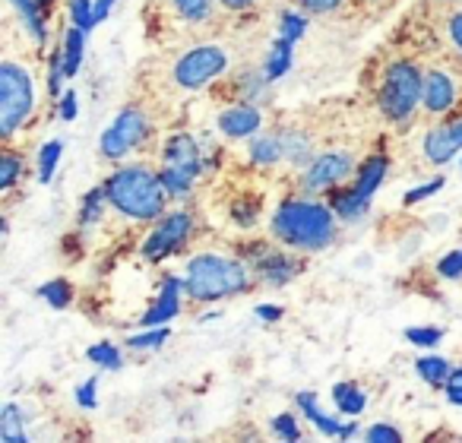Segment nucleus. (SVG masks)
Listing matches in <instances>:
<instances>
[{"label": "nucleus", "instance_id": "nucleus-29", "mask_svg": "<svg viewBox=\"0 0 462 443\" xmlns=\"http://www.w3.org/2000/svg\"><path fill=\"white\" fill-rule=\"evenodd\" d=\"M86 358H89L96 367H102V371H121V365H124L121 348L111 346V342H98V346H92L89 352H86Z\"/></svg>", "mask_w": 462, "mask_h": 443}, {"label": "nucleus", "instance_id": "nucleus-34", "mask_svg": "<svg viewBox=\"0 0 462 443\" xmlns=\"http://www.w3.org/2000/svg\"><path fill=\"white\" fill-rule=\"evenodd\" d=\"M304 32H308V16L304 14H298V10H285V14L279 16V35L298 42Z\"/></svg>", "mask_w": 462, "mask_h": 443}, {"label": "nucleus", "instance_id": "nucleus-31", "mask_svg": "<svg viewBox=\"0 0 462 443\" xmlns=\"http://www.w3.org/2000/svg\"><path fill=\"white\" fill-rule=\"evenodd\" d=\"M64 79H70V77H67L64 48H58V51L51 54V60H48V96L51 98L64 96Z\"/></svg>", "mask_w": 462, "mask_h": 443}, {"label": "nucleus", "instance_id": "nucleus-10", "mask_svg": "<svg viewBox=\"0 0 462 443\" xmlns=\"http://www.w3.org/2000/svg\"><path fill=\"white\" fill-rule=\"evenodd\" d=\"M355 171V159L348 152H327L304 168V190H333Z\"/></svg>", "mask_w": 462, "mask_h": 443}, {"label": "nucleus", "instance_id": "nucleus-8", "mask_svg": "<svg viewBox=\"0 0 462 443\" xmlns=\"http://www.w3.org/2000/svg\"><path fill=\"white\" fill-rule=\"evenodd\" d=\"M225 67H228V54L216 45H203L187 51L184 58L174 64V83L180 89H203L216 77H222Z\"/></svg>", "mask_w": 462, "mask_h": 443}, {"label": "nucleus", "instance_id": "nucleus-11", "mask_svg": "<svg viewBox=\"0 0 462 443\" xmlns=\"http://www.w3.org/2000/svg\"><path fill=\"white\" fill-rule=\"evenodd\" d=\"M184 295H187V282L178 276H165L162 279V289H159V298L155 304L140 317L143 327H165L168 320L180 314V304H184Z\"/></svg>", "mask_w": 462, "mask_h": 443}, {"label": "nucleus", "instance_id": "nucleus-35", "mask_svg": "<svg viewBox=\"0 0 462 443\" xmlns=\"http://www.w3.org/2000/svg\"><path fill=\"white\" fill-rule=\"evenodd\" d=\"M168 336H171V333H168V327H149L143 336H130L127 348H134V352H149V348H159Z\"/></svg>", "mask_w": 462, "mask_h": 443}, {"label": "nucleus", "instance_id": "nucleus-20", "mask_svg": "<svg viewBox=\"0 0 462 443\" xmlns=\"http://www.w3.org/2000/svg\"><path fill=\"white\" fill-rule=\"evenodd\" d=\"M333 402H336V409H339L342 415L358 418L361 411H365V405H367V396H365V390H361L358 383H352V380H342V383L333 386Z\"/></svg>", "mask_w": 462, "mask_h": 443}, {"label": "nucleus", "instance_id": "nucleus-38", "mask_svg": "<svg viewBox=\"0 0 462 443\" xmlns=\"http://www.w3.org/2000/svg\"><path fill=\"white\" fill-rule=\"evenodd\" d=\"M405 339H409L411 346H418V348H434L437 342L443 339V329H437V327H411V329H405Z\"/></svg>", "mask_w": 462, "mask_h": 443}, {"label": "nucleus", "instance_id": "nucleus-22", "mask_svg": "<svg viewBox=\"0 0 462 443\" xmlns=\"http://www.w3.org/2000/svg\"><path fill=\"white\" fill-rule=\"evenodd\" d=\"M415 371L424 383H430L437 390V386H447L449 374H453V365H449L447 358H440V355H424V358L415 361Z\"/></svg>", "mask_w": 462, "mask_h": 443}, {"label": "nucleus", "instance_id": "nucleus-24", "mask_svg": "<svg viewBox=\"0 0 462 443\" xmlns=\"http://www.w3.org/2000/svg\"><path fill=\"white\" fill-rule=\"evenodd\" d=\"M291 45H295V42L285 39V35H279V39H276L270 58H266V64H263V73H266V79H270V83H273V79H282L285 73H289V67H291Z\"/></svg>", "mask_w": 462, "mask_h": 443}, {"label": "nucleus", "instance_id": "nucleus-53", "mask_svg": "<svg viewBox=\"0 0 462 443\" xmlns=\"http://www.w3.org/2000/svg\"><path fill=\"white\" fill-rule=\"evenodd\" d=\"M222 4H225L228 10H247V7H254L257 0H222Z\"/></svg>", "mask_w": 462, "mask_h": 443}, {"label": "nucleus", "instance_id": "nucleus-41", "mask_svg": "<svg viewBox=\"0 0 462 443\" xmlns=\"http://www.w3.org/2000/svg\"><path fill=\"white\" fill-rule=\"evenodd\" d=\"M273 430H276V437H282V440H301V428H298L295 415H276L273 418Z\"/></svg>", "mask_w": 462, "mask_h": 443}, {"label": "nucleus", "instance_id": "nucleus-50", "mask_svg": "<svg viewBox=\"0 0 462 443\" xmlns=\"http://www.w3.org/2000/svg\"><path fill=\"white\" fill-rule=\"evenodd\" d=\"M257 317L266 323H276V320H282V308H279V304H257Z\"/></svg>", "mask_w": 462, "mask_h": 443}, {"label": "nucleus", "instance_id": "nucleus-28", "mask_svg": "<svg viewBox=\"0 0 462 443\" xmlns=\"http://www.w3.org/2000/svg\"><path fill=\"white\" fill-rule=\"evenodd\" d=\"M251 159L257 162V165H276L279 159H285L279 134L276 136H257V140L251 143Z\"/></svg>", "mask_w": 462, "mask_h": 443}, {"label": "nucleus", "instance_id": "nucleus-3", "mask_svg": "<svg viewBox=\"0 0 462 443\" xmlns=\"http://www.w3.org/2000/svg\"><path fill=\"white\" fill-rule=\"evenodd\" d=\"M187 298L193 301H222V298L245 295L251 289V263L222 254H199L187 263Z\"/></svg>", "mask_w": 462, "mask_h": 443}, {"label": "nucleus", "instance_id": "nucleus-12", "mask_svg": "<svg viewBox=\"0 0 462 443\" xmlns=\"http://www.w3.org/2000/svg\"><path fill=\"white\" fill-rule=\"evenodd\" d=\"M162 162L171 168H184L190 174H203L206 162H203V152H199V143L187 134H174L168 136V143L162 146Z\"/></svg>", "mask_w": 462, "mask_h": 443}, {"label": "nucleus", "instance_id": "nucleus-2", "mask_svg": "<svg viewBox=\"0 0 462 443\" xmlns=\"http://www.w3.org/2000/svg\"><path fill=\"white\" fill-rule=\"evenodd\" d=\"M108 199L121 216L134 222H159L168 209V190L162 174L146 165H124L105 180Z\"/></svg>", "mask_w": 462, "mask_h": 443}, {"label": "nucleus", "instance_id": "nucleus-17", "mask_svg": "<svg viewBox=\"0 0 462 443\" xmlns=\"http://www.w3.org/2000/svg\"><path fill=\"white\" fill-rule=\"evenodd\" d=\"M386 168H390V159H386V155H371V159H367L365 165L358 168V178H355V190H358L365 199H371L374 193L380 190V184H383Z\"/></svg>", "mask_w": 462, "mask_h": 443}, {"label": "nucleus", "instance_id": "nucleus-6", "mask_svg": "<svg viewBox=\"0 0 462 443\" xmlns=\"http://www.w3.org/2000/svg\"><path fill=\"white\" fill-rule=\"evenodd\" d=\"M193 232V218L190 212L184 209H174V212H165V216L159 218L152 226V232L143 238V257L149 260V263H159V260L171 257V254L184 251L187 238H190Z\"/></svg>", "mask_w": 462, "mask_h": 443}, {"label": "nucleus", "instance_id": "nucleus-49", "mask_svg": "<svg viewBox=\"0 0 462 443\" xmlns=\"http://www.w3.org/2000/svg\"><path fill=\"white\" fill-rule=\"evenodd\" d=\"M447 32H449V39H453V45L462 51V10H459V14H453V16H449V23H447Z\"/></svg>", "mask_w": 462, "mask_h": 443}, {"label": "nucleus", "instance_id": "nucleus-54", "mask_svg": "<svg viewBox=\"0 0 462 443\" xmlns=\"http://www.w3.org/2000/svg\"><path fill=\"white\" fill-rule=\"evenodd\" d=\"M348 437H358V421H346V428H342V440H348Z\"/></svg>", "mask_w": 462, "mask_h": 443}, {"label": "nucleus", "instance_id": "nucleus-36", "mask_svg": "<svg viewBox=\"0 0 462 443\" xmlns=\"http://www.w3.org/2000/svg\"><path fill=\"white\" fill-rule=\"evenodd\" d=\"M174 7L187 23H203L212 16V0H174Z\"/></svg>", "mask_w": 462, "mask_h": 443}, {"label": "nucleus", "instance_id": "nucleus-55", "mask_svg": "<svg viewBox=\"0 0 462 443\" xmlns=\"http://www.w3.org/2000/svg\"><path fill=\"white\" fill-rule=\"evenodd\" d=\"M39 4H42V10H48V7L54 4V0H39Z\"/></svg>", "mask_w": 462, "mask_h": 443}, {"label": "nucleus", "instance_id": "nucleus-47", "mask_svg": "<svg viewBox=\"0 0 462 443\" xmlns=\"http://www.w3.org/2000/svg\"><path fill=\"white\" fill-rule=\"evenodd\" d=\"M447 399L453 405H462V367H453V374H449V380H447Z\"/></svg>", "mask_w": 462, "mask_h": 443}, {"label": "nucleus", "instance_id": "nucleus-40", "mask_svg": "<svg viewBox=\"0 0 462 443\" xmlns=\"http://www.w3.org/2000/svg\"><path fill=\"white\" fill-rule=\"evenodd\" d=\"M257 216H260V206L254 203V199H245V203L231 206V218H235L241 228H254V226H257Z\"/></svg>", "mask_w": 462, "mask_h": 443}, {"label": "nucleus", "instance_id": "nucleus-48", "mask_svg": "<svg viewBox=\"0 0 462 443\" xmlns=\"http://www.w3.org/2000/svg\"><path fill=\"white\" fill-rule=\"evenodd\" d=\"M308 14H329V10H336L342 4V0H298Z\"/></svg>", "mask_w": 462, "mask_h": 443}, {"label": "nucleus", "instance_id": "nucleus-27", "mask_svg": "<svg viewBox=\"0 0 462 443\" xmlns=\"http://www.w3.org/2000/svg\"><path fill=\"white\" fill-rule=\"evenodd\" d=\"M159 174H162V184H165V190H168V197H171V199H184V197H190L193 180H197V174L184 171V168H171V165H165Z\"/></svg>", "mask_w": 462, "mask_h": 443}, {"label": "nucleus", "instance_id": "nucleus-42", "mask_svg": "<svg viewBox=\"0 0 462 443\" xmlns=\"http://www.w3.org/2000/svg\"><path fill=\"white\" fill-rule=\"evenodd\" d=\"M365 440H371V443H377V440L399 443V440H402V430H396V428H393V424L377 421V424H374V428H367V430H365Z\"/></svg>", "mask_w": 462, "mask_h": 443}, {"label": "nucleus", "instance_id": "nucleus-30", "mask_svg": "<svg viewBox=\"0 0 462 443\" xmlns=\"http://www.w3.org/2000/svg\"><path fill=\"white\" fill-rule=\"evenodd\" d=\"M39 295L45 298L51 308L64 310V308H70V301H73V285L67 282V279H51V282L42 285Z\"/></svg>", "mask_w": 462, "mask_h": 443}, {"label": "nucleus", "instance_id": "nucleus-26", "mask_svg": "<svg viewBox=\"0 0 462 443\" xmlns=\"http://www.w3.org/2000/svg\"><path fill=\"white\" fill-rule=\"evenodd\" d=\"M64 64H67V77H77L79 64H83V51H86V29L70 26L64 35Z\"/></svg>", "mask_w": 462, "mask_h": 443}, {"label": "nucleus", "instance_id": "nucleus-46", "mask_svg": "<svg viewBox=\"0 0 462 443\" xmlns=\"http://www.w3.org/2000/svg\"><path fill=\"white\" fill-rule=\"evenodd\" d=\"M58 111H60V117H64V121H77V115H79L77 92H73V89H64V96H60Z\"/></svg>", "mask_w": 462, "mask_h": 443}, {"label": "nucleus", "instance_id": "nucleus-19", "mask_svg": "<svg viewBox=\"0 0 462 443\" xmlns=\"http://www.w3.org/2000/svg\"><path fill=\"white\" fill-rule=\"evenodd\" d=\"M456 152H459V146H456L453 136H449L447 124H440V127H434L428 136H424V155H428L434 165H447Z\"/></svg>", "mask_w": 462, "mask_h": 443}, {"label": "nucleus", "instance_id": "nucleus-1", "mask_svg": "<svg viewBox=\"0 0 462 443\" xmlns=\"http://www.w3.org/2000/svg\"><path fill=\"white\" fill-rule=\"evenodd\" d=\"M336 222L339 216L329 203H320L314 197H291L273 216V235L279 245L301 254L327 251L336 241Z\"/></svg>", "mask_w": 462, "mask_h": 443}, {"label": "nucleus", "instance_id": "nucleus-32", "mask_svg": "<svg viewBox=\"0 0 462 443\" xmlns=\"http://www.w3.org/2000/svg\"><path fill=\"white\" fill-rule=\"evenodd\" d=\"M60 152H64V143L60 140H51L42 146V152H39V180L42 184H48V180L54 178V168H58V162H60Z\"/></svg>", "mask_w": 462, "mask_h": 443}, {"label": "nucleus", "instance_id": "nucleus-15", "mask_svg": "<svg viewBox=\"0 0 462 443\" xmlns=\"http://www.w3.org/2000/svg\"><path fill=\"white\" fill-rule=\"evenodd\" d=\"M298 409H301V415L308 418L310 424H314L317 430H323V434L329 437H342V428H346V421H339V418L327 415V411L320 409V402H317V392H298Z\"/></svg>", "mask_w": 462, "mask_h": 443}, {"label": "nucleus", "instance_id": "nucleus-44", "mask_svg": "<svg viewBox=\"0 0 462 443\" xmlns=\"http://www.w3.org/2000/svg\"><path fill=\"white\" fill-rule=\"evenodd\" d=\"M437 272L443 279H459L462 276V251H449L447 257L437 263Z\"/></svg>", "mask_w": 462, "mask_h": 443}, {"label": "nucleus", "instance_id": "nucleus-43", "mask_svg": "<svg viewBox=\"0 0 462 443\" xmlns=\"http://www.w3.org/2000/svg\"><path fill=\"white\" fill-rule=\"evenodd\" d=\"M443 187V178H434V180H428V184H421V187H415V190H409L402 197V206H415V203H421V199H428V197H434L437 190Z\"/></svg>", "mask_w": 462, "mask_h": 443}, {"label": "nucleus", "instance_id": "nucleus-37", "mask_svg": "<svg viewBox=\"0 0 462 443\" xmlns=\"http://www.w3.org/2000/svg\"><path fill=\"white\" fill-rule=\"evenodd\" d=\"M70 20L73 26L89 32L96 26V0H70Z\"/></svg>", "mask_w": 462, "mask_h": 443}, {"label": "nucleus", "instance_id": "nucleus-9", "mask_svg": "<svg viewBox=\"0 0 462 443\" xmlns=\"http://www.w3.org/2000/svg\"><path fill=\"white\" fill-rule=\"evenodd\" d=\"M247 263H251L254 276L260 279V282L273 285V289H282V285H289L295 276H301L304 263L298 257H291L289 251H279V247H270V245H260L251 247V251H245Z\"/></svg>", "mask_w": 462, "mask_h": 443}, {"label": "nucleus", "instance_id": "nucleus-4", "mask_svg": "<svg viewBox=\"0 0 462 443\" xmlns=\"http://www.w3.org/2000/svg\"><path fill=\"white\" fill-rule=\"evenodd\" d=\"M424 77L411 60H396L386 67L383 86H380V111L390 117L393 124H405L415 108L421 105Z\"/></svg>", "mask_w": 462, "mask_h": 443}, {"label": "nucleus", "instance_id": "nucleus-23", "mask_svg": "<svg viewBox=\"0 0 462 443\" xmlns=\"http://www.w3.org/2000/svg\"><path fill=\"white\" fill-rule=\"evenodd\" d=\"M108 203H111V199H108L105 184L92 187V190L83 197V206H79V226H83V228L98 226V222H102V216H105V206H108Z\"/></svg>", "mask_w": 462, "mask_h": 443}, {"label": "nucleus", "instance_id": "nucleus-45", "mask_svg": "<svg viewBox=\"0 0 462 443\" xmlns=\"http://www.w3.org/2000/svg\"><path fill=\"white\" fill-rule=\"evenodd\" d=\"M96 392H98V377H89L83 386H77V402L83 405V409H96Z\"/></svg>", "mask_w": 462, "mask_h": 443}, {"label": "nucleus", "instance_id": "nucleus-18", "mask_svg": "<svg viewBox=\"0 0 462 443\" xmlns=\"http://www.w3.org/2000/svg\"><path fill=\"white\" fill-rule=\"evenodd\" d=\"M14 7L20 10V20L26 26V32L35 39V45L45 48L48 45V26H45V10H42L39 0H14Z\"/></svg>", "mask_w": 462, "mask_h": 443}, {"label": "nucleus", "instance_id": "nucleus-25", "mask_svg": "<svg viewBox=\"0 0 462 443\" xmlns=\"http://www.w3.org/2000/svg\"><path fill=\"white\" fill-rule=\"evenodd\" d=\"M279 140H282V152L291 165H310V143L301 130H279Z\"/></svg>", "mask_w": 462, "mask_h": 443}, {"label": "nucleus", "instance_id": "nucleus-39", "mask_svg": "<svg viewBox=\"0 0 462 443\" xmlns=\"http://www.w3.org/2000/svg\"><path fill=\"white\" fill-rule=\"evenodd\" d=\"M266 83H270V79H266V73H245V77H241V83H238V89H241L238 96L247 98V102H251V98H263Z\"/></svg>", "mask_w": 462, "mask_h": 443}, {"label": "nucleus", "instance_id": "nucleus-16", "mask_svg": "<svg viewBox=\"0 0 462 443\" xmlns=\"http://www.w3.org/2000/svg\"><path fill=\"white\" fill-rule=\"evenodd\" d=\"M329 206H333V212L339 216V222H358V218L371 209V199L361 197L355 187H333Z\"/></svg>", "mask_w": 462, "mask_h": 443}, {"label": "nucleus", "instance_id": "nucleus-5", "mask_svg": "<svg viewBox=\"0 0 462 443\" xmlns=\"http://www.w3.org/2000/svg\"><path fill=\"white\" fill-rule=\"evenodd\" d=\"M32 77L20 64H0V136L10 140L32 115Z\"/></svg>", "mask_w": 462, "mask_h": 443}, {"label": "nucleus", "instance_id": "nucleus-13", "mask_svg": "<svg viewBox=\"0 0 462 443\" xmlns=\"http://www.w3.org/2000/svg\"><path fill=\"white\" fill-rule=\"evenodd\" d=\"M260 124H263V117H260V111L254 105H235V108L218 115V130L228 140H247V136L257 134Z\"/></svg>", "mask_w": 462, "mask_h": 443}, {"label": "nucleus", "instance_id": "nucleus-52", "mask_svg": "<svg viewBox=\"0 0 462 443\" xmlns=\"http://www.w3.org/2000/svg\"><path fill=\"white\" fill-rule=\"evenodd\" d=\"M117 0H96V26L102 20H108V14H111V7H115Z\"/></svg>", "mask_w": 462, "mask_h": 443}, {"label": "nucleus", "instance_id": "nucleus-21", "mask_svg": "<svg viewBox=\"0 0 462 443\" xmlns=\"http://www.w3.org/2000/svg\"><path fill=\"white\" fill-rule=\"evenodd\" d=\"M0 440L4 443H26L29 440L20 405L7 402L4 405V411H0Z\"/></svg>", "mask_w": 462, "mask_h": 443}, {"label": "nucleus", "instance_id": "nucleus-7", "mask_svg": "<svg viewBox=\"0 0 462 443\" xmlns=\"http://www.w3.org/2000/svg\"><path fill=\"white\" fill-rule=\"evenodd\" d=\"M149 136H152V124H149V117L136 108H124L121 115L115 117V124L102 134L98 149H102L105 159L117 162V159H124L130 149L143 146Z\"/></svg>", "mask_w": 462, "mask_h": 443}, {"label": "nucleus", "instance_id": "nucleus-14", "mask_svg": "<svg viewBox=\"0 0 462 443\" xmlns=\"http://www.w3.org/2000/svg\"><path fill=\"white\" fill-rule=\"evenodd\" d=\"M456 102V86L447 73L440 70H428L424 73V92H421V105L428 115H443L449 111Z\"/></svg>", "mask_w": 462, "mask_h": 443}, {"label": "nucleus", "instance_id": "nucleus-33", "mask_svg": "<svg viewBox=\"0 0 462 443\" xmlns=\"http://www.w3.org/2000/svg\"><path fill=\"white\" fill-rule=\"evenodd\" d=\"M23 168H26V162H23L20 152H4L0 155V190H10V187L16 184V178L23 174Z\"/></svg>", "mask_w": 462, "mask_h": 443}, {"label": "nucleus", "instance_id": "nucleus-51", "mask_svg": "<svg viewBox=\"0 0 462 443\" xmlns=\"http://www.w3.org/2000/svg\"><path fill=\"white\" fill-rule=\"evenodd\" d=\"M447 127H449V136H453V143L459 146V152H462V117H449Z\"/></svg>", "mask_w": 462, "mask_h": 443}]
</instances>
